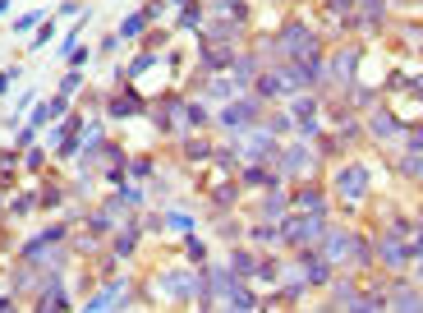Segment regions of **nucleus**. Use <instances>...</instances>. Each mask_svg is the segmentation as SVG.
<instances>
[{"instance_id":"nucleus-1","label":"nucleus","mask_w":423,"mask_h":313,"mask_svg":"<svg viewBox=\"0 0 423 313\" xmlns=\"http://www.w3.org/2000/svg\"><path fill=\"white\" fill-rule=\"evenodd\" d=\"M364 189H368V170L364 166H346V170H341V194H346L350 203H355Z\"/></svg>"},{"instance_id":"nucleus-2","label":"nucleus","mask_w":423,"mask_h":313,"mask_svg":"<svg viewBox=\"0 0 423 313\" xmlns=\"http://www.w3.org/2000/svg\"><path fill=\"white\" fill-rule=\"evenodd\" d=\"M281 46H285V51H309V46H313V33L304 28V23H295V28L281 37Z\"/></svg>"},{"instance_id":"nucleus-3","label":"nucleus","mask_w":423,"mask_h":313,"mask_svg":"<svg viewBox=\"0 0 423 313\" xmlns=\"http://www.w3.org/2000/svg\"><path fill=\"white\" fill-rule=\"evenodd\" d=\"M253 115H258V101L248 97V101H239V106H230L221 120H225V124H244V120H253Z\"/></svg>"},{"instance_id":"nucleus-4","label":"nucleus","mask_w":423,"mask_h":313,"mask_svg":"<svg viewBox=\"0 0 423 313\" xmlns=\"http://www.w3.org/2000/svg\"><path fill=\"white\" fill-rule=\"evenodd\" d=\"M143 28H147V14H129V19H124V28H120V33H124V37H138V33H143Z\"/></svg>"},{"instance_id":"nucleus-5","label":"nucleus","mask_w":423,"mask_h":313,"mask_svg":"<svg viewBox=\"0 0 423 313\" xmlns=\"http://www.w3.org/2000/svg\"><path fill=\"white\" fill-rule=\"evenodd\" d=\"M382 258H387L391 268H401V263H405L410 254H405V245H387V254H382Z\"/></svg>"},{"instance_id":"nucleus-6","label":"nucleus","mask_w":423,"mask_h":313,"mask_svg":"<svg viewBox=\"0 0 423 313\" xmlns=\"http://www.w3.org/2000/svg\"><path fill=\"white\" fill-rule=\"evenodd\" d=\"M166 226H170V231H189L193 221H189V217H175V212H170V217H166Z\"/></svg>"}]
</instances>
